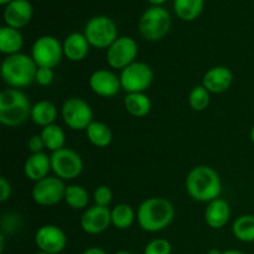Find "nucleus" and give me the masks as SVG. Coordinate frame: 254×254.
<instances>
[{
    "mask_svg": "<svg viewBox=\"0 0 254 254\" xmlns=\"http://www.w3.org/2000/svg\"><path fill=\"white\" fill-rule=\"evenodd\" d=\"M186 191L191 198L198 202H211L220 197L222 181L215 169L207 165H198L191 169L186 176Z\"/></svg>",
    "mask_w": 254,
    "mask_h": 254,
    "instance_id": "obj_1",
    "label": "nucleus"
},
{
    "mask_svg": "<svg viewBox=\"0 0 254 254\" xmlns=\"http://www.w3.org/2000/svg\"><path fill=\"white\" fill-rule=\"evenodd\" d=\"M175 217V207L164 197H150L140 203L136 211L139 227L149 233H156L165 230Z\"/></svg>",
    "mask_w": 254,
    "mask_h": 254,
    "instance_id": "obj_2",
    "label": "nucleus"
},
{
    "mask_svg": "<svg viewBox=\"0 0 254 254\" xmlns=\"http://www.w3.org/2000/svg\"><path fill=\"white\" fill-rule=\"evenodd\" d=\"M31 103L22 91L6 88L0 93V123L15 128L24 124L31 116Z\"/></svg>",
    "mask_w": 254,
    "mask_h": 254,
    "instance_id": "obj_3",
    "label": "nucleus"
},
{
    "mask_svg": "<svg viewBox=\"0 0 254 254\" xmlns=\"http://www.w3.org/2000/svg\"><path fill=\"white\" fill-rule=\"evenodd\" d=\"M37 66L31 56L16 54L6 56L1 64V77L10 88H24L35 82Z\"/></svg>",
    "mask_w": 254,
    "mask_h": 254,
    "instance_id": "obj_4",
    "label": "nucleus"
},
{
    "mask_svg": "<svg viewBox=\"0 0 254 254\" xmlns=\"http://www.w3.org/2000/svg\"><path fill=\"white\" fill-rule=\"evenodd\" d=\"M138 26L144 39L148 41H159L170 31L171 16L164 7L151 6L143 12Z\"/></svg>",
    "mask_w": 254,
    "mask_h": 254,
    "instance_id": "obj_5",
    "label": "nucleus"
},
{
    "mask_svg": "<svg viewBox=\"0 0 254 254\" xmlns=\"http://www.w3.org/2000/svg\"><path fill=\"white\" fill-rule=\"evenodd\" d=\"M83 34L94 49H108L118 39L116 22L111 17L102 15L88 20Z\"/></svg>",
    "mask_w": 254,
    "mask_h": 254,
    "instance_id": "obj_6",
    "label": "nucleus"
},
{
    "mask_svg": "<svg viewBox=\"0 0 254 254\" xmlns=\"http://www.w3.org/2000/svg\"><path fill=\"white\" fill-rule=\"evenodd\" d=\"M119 78L127 93H145L154 81V72L145 62L135 61L122 69Z\"/></svg>",
    "mask_w": 254,
    "mask_h": 254,
    "instance_id": "obj_7",
    "label": "nucleus"
},
{
    "mask_svg": "<svg viewBox=\"0 0 254 254\" xmlns=\"http://www.w3.org/2000/svg\"><path fill=\"white\" fill-rule=\"evenodd\" d=\"M64 124L72 130H84L93 122V111L84 99L72 97L64 101L61 108Z\"/></svg>",
    "mask_w": 254,
    "mask_h": 254,
    "instance_id": "obj_8",
    "label": "nucleus"
},
{
    "mask_svg": "<svg viewBox=\"0 0 254 254\" xmlns=\"http://www.w3.org/2000/svg\"><path fill=\"white\" fill-rule=\"evenodd\" d=\"M51 169L61 180H73L83 171V160L77 151L62 148L51 154Z\"/></svg>",
    "mask_w": 254,
    "mask_h": 254,
    "instance_id": "obj_9",
    "label": "nucleus"
},
{
    "mask_svg": "<svg viewBox=\"0 0 254 254\" xmlns=\"http://www.w3.org/2000/svg\"><path fill=\"white\" fill-rule=\"evenodd\" d=\"M64 56L62 44L54 36L45 35L34 42L31 49V57L37 67L54 68L61 62Z\"/></svg>",
    "mask_w": 254,
    "mask_h": 254,
    "instance_id": "obj_10",
    "label": "nucleus"
},
{
    "mask_svg": "<svg viewBox=\"0 0 254 254\" xmlns=\"http://www.w3.org/2000/svg\"><path fill=\"white\" fill-rule=\"evenodd\" d=\"M138 44L133 37L119 36L111 46L107 49V64L114 69H124L136 61L138 56Z\"/></svg>",
    "mask_w": 254,
    "mask_h": 254,
    "instance_id": "obj_11",
    "label": "nucleus"
},
{
    "mask_svg": "<svg viewBox=\"0 0 254 254\" xmlns=\"http://www.w3.org/2000/svg\"><path fill=\"white\" fill-rule=\"evenodd\" d=\"M66 188L64 180L57 176H47L35 183L31 190L32 200L40 206L50 207L61 202L64 198Z\"/></svg>",
    "mask_w": 254,
    "mask_h": 254,
    "instance_id": "obj_12",
    "label": "nucleus"
},
{
    "mask_svg": "<svg viewBox=\"0 0 254 254\" xmlns=\"http://www.w3.org/2000/svg\"><path fill=\"white\" fill-rule=\"evenodd\" d=\"M35 245L40 252L59 254L66 248V233L55 225H44L35 233Z\"/></svg>",
    "mask_w": 254,
    "mask_h": 254,
    "instance_id": "obj_13",
    "label": "nucleus"
},
{
    "mask_svg": "<svg viewBox=\"0 0 254 254\" xmlns=\"http://www.w3.org/2000/svg\"><path fill=\"white\" fill-rule=\"evenodd\" d=\"M79 223L87 235H101L112 225V212L108 207L91 206L83 212Z\"/></svg>",
    "mask_w": 254,
    "mask_h": 254,
    "instance_id": "obj_14",
    "label": "nucleus"
},
{
    "mask_svg": "<svg viewBox=\"0 0 254 254\" xmlns=\"http://www.w3.org/2000/svg\"><path fill=\"white\" fill-rule=\"evenodd\" d=\"M89 88L97 96L111 98L122 89L121 78L109 69H97L89 77Z\"/></svg>",
    "mask_w": 254,
    "mask_h": 254,
    "instance_id": "obj_15",
    "label": "nucleus"
},
{
    "mask_svg": "<svg viewBox=\"0 0 254 254\" xmlns=\"http://www.w3.org/2000/svg\"><path fill=\"white\" fill-rule=\"evenodd\" d=\"M233 83V73L228 67L216 66L208 69L202 79V86L210 93L221 94L227 92Z\"/></svg>",
    "mask_w": 254,
    "mask_h": 254,
    "instance_id": "obj_16",
    "label": "nucleus"
},
{
    "mask_svg": "<svg viewBox=\"0 0 254 254\" xmlns=\"http://www.w3.org/2000/svg\"><path fill=\"white\" fill-rule=\"evenodd\" d=\"M32 17V6L27 0H12L4 10V20L6 26L14 29H22Z\"/></svg>",
    "mask_w": 254,
    "mask_h": 254,
    "instance_id": "obj_17",
    "label": "nucleus"
},
{
    "mask_svg": "<svg viewBox=\"0 0 254 254\" xmlns=\"http://www.w3.org/2000/svg\"><path fill=\"white\" fill-rule=\"evenodd\" d=\"M50 171H52L51 156L47 155L46 153L31 154L24 164L25 176L34 183L50 176Z\"/></svg>",
    "mask_w": 254,
    "mask_h": 254,
    "instance_id": "obj_18",
    "label": "nucleus"
},
{
    "mask_svg": "<svg viewBox=\"0 0 254 254\" xmlns=\"http://www.w3.org/2000/svg\"><path fill=\"white\" fill-rule=\"evenodd\" d=\"M231 217L230 205L226 200L218 197L207 203L205 210V221L213 230L225 227Z\"/></svg>",
    "mask_w": 254,
    "mask_h": 254,
    "instance_id": "obj_19",
    "label": "nucleus"
},
{
    "mask_svg": "<svg viewBox=\"0 0 254 254\" xmlns=\"http://www.w3.org/2000/svg\"><path fill=\"white\" fill-rule=\"evenodd\" d=\"M62 47H64V56H66V59L72 62H79L87 57L91 45L84 34L72 32L62 42Z\"/></svg>",
    "mask_w": 254,
    "mask_h": 254,
    "instance_id": "obj_20",
    "label": "nucleus"
},
{
    "mask_svg": "<svg viewBox=\"0 0 254 254\" xmlns=\"http://www.w3.org/2000/svg\"><path fill=\"white\" fill-rule=\"evenodd\" d=\"M24 46V37L17 29L2 26L0 29V51L6 56L20 54Z\"/></svg>",
    "mask_w": 254,
    "mask_h": 254,
    "instance_id": "obj_21",
    "label": "nucleus"
},
{
    "mask_svg": "<svg viewBox=\"0 0 254 254\" xmlns=\"http://www.w3.org/2000/svg\"><path fill=\"white\" fill-rule=\"evenodd\" d=\"M56 118L57 108L52 102L40 101L36 102V103L32 106L30 119H31L36 126L45 128V127L54 124Z\"/></svg>",
    "mask_w": 254,
    "mask_h": 254,
    "instance_id": "obj_22",
    "label": "nucleus"
},
{
    "mask_svg": "<svg viewBox=\"0 0 254 254\" xmlns=\"http://www.w3.org/2000/svg\"><path fill=\"white\" fill-rule=\"evenodd\" d=\"M124 108L131 117L143 118L150 113L151 101L145 93H127Z\"/></svg>",
    "mask_w": 254,
    "mask_h": 254,
    "instance_id": "obj_23",
    "label": "nucleus"
},
{
    "mask_svg": "<svg viewBox=\"0 0 254 254\" xmlns=\"http://www.w3.org/2000/svg\"><path fill=\"white\" fill-rule=\"evenodd\" d=\"M87 138L92 145L97 148H107L113 140L111 128L106 123L93 121L86 129Z\"/></svg>",
    "mask_w": 254,
    "mask_h": 254,
    "instance_id": "obj_24",
    "label": "nucleus"
},
{
    "mask_svg": "<svg viewBox=\"0 0 254 254\" xmlns=\"http://www.w3.org/2000/svg\"><path fill=\"white\" fill-rule=\"evenodd\" d=\"M42 140H44L45 148L50 150L51 153L60 150V149L64 148V143H66V134H64V129L57 124H51L45 128L41 129Z\"/></svg>",
    "mask_w": 254,
    "mask_h": 254,
    "instance_id": "obj_25",
    "label": "nucleus"
},
{
    "mask_svg": "<svg viewBox=\"0 0 254 254\" xmlns=\"http://www.w3.org/2000/svg\"><path fill=\"white\" fill-rule=\"evenodd\" d=\"M203 4V0H174V10L181 20L192 21L201 15Z\"/></svg>",
    "mask_w": 254,
    "mask_h": 254,
    "instance_id": "obj_26",
    "label": "nucleus"
},
{
    "mask_svg": "<svg viewBox=\"0 0 254 254\" xmlns=\"http://www.w3.org/2000/svg\"><path fill=\"white\" fill-rule=\"evenodd\" d=\"M112 212V225L118 230H128L136 220V213L128 203H119L114 206Z\"/></svg>",
    "mask_w": 254,
    "mask_h": 254,
    "instance_id": "obj_27",
    "label": "nucleus"
},
{
    "mask_svg": "<svg viewBox=\"0 0 254 254\" xmlns=\"http://www.w3.org/2000/svg\"><path fill=\"white\" fill-rule=\"evenodd\" d=\"M232 233L238 241L254 242V215H242L233 222Z\"/></svg>",
    "mask_w": 254,
    "mask_h": 254,
    "instance_id": "obj_28",
    "label": "nucleus"
},
{
    "mask_svg": "<svg viewBox=\"0 0 254 254\" xmlns=\"http://www.w3.org/2000/svg\"><path fill=\"white\" fill-rule=\"evenodd\" d=\"M64 202L73 210H83L89 203L88 191L79 185H69L64 192Z\"/></svg>",
    "mask_w": 254,
    "mask_h": 254,
    "instance_id": "obj_29",
    "label": "nucleus"
},
{
    "mask_svg": "<svg viewBox=\"0 0 254 254\" xmlns=\"http://www.w3.org/2000/svg\"><path fill=\"white\" fill-rule=\"evenodd\" d=\"M211 102V93L202 86H195L189 94V104L195 112H202L208 108Z\"/></svg>",
    "mask_w": 254,
    "mask_h": 254,
    "instance_id": "obj_30",
    "label": "nucleus"
},
{
    "mask_svg": "<svg viewBox=\"0 0 254 254\" xmlns=\"http://www.w3.org/2000/svg\"><path fill=\"white\" fill-rule=\"evenodd\" d=\"M171 251H173V247L168 240L155 238L145 246L144 254H171Z\"/></svg>",
    "mask_w": 254,
    "mask_h": 254,
    "instance_id": "obj_31",
    "label": "nucleus"
},
{
    "mask_svg": "<svg viewBox=\"0 0 254 254\" xmlns=\"http://www.w3.org/2000/svg\"><path fill=\"white\" fill-rule=\"evenodd\" d=\"M93 200L96 205L108 207L112 203V200H113V192L107 185H101L94 190Z\"/></svg>",
    "mask_w": 254,
    "mask_h": 254,
    "instance_id": "obj_32",
    "label": "nucleus"
},
{
    "mask_svg": "<svg viewBox=\"0 0 254 254\" xmlns=\"http://www.w3.org/2000/svg\"><path fill=\"white\" fill-rule=\"evenodd\" d=\"M55 79L54 69L49 67H37L36 76H35V82L42 87H47L52 84Z\"/></svg>",
    "mask_w": 254,
    "mask_h": 254,
    "instance_id": "obj_33",
    "label": "nucleus"
},
{
    "mask_svg": "<svg viewBox=\"0 0 254 254\" xmlns=\"http://www.w3.org/2000/svg\"><path fill=\"white\" fill-rule=\"evenodd\" d=\"M27 149L31 154H39V153H44L45 144L44 140H42L41 135H32L31 138L27 140Z\"/></svg>",
    "mask_w": 254,
    "mask_h": 254,
    "instance_id": "obj_34",
    "label": "nucleus"
},
{
    "mask_svg": "<svg viewBox=\"0 0 254 254\" xmlns=\"http://www.w3.org/2000/svg\"><path fill=\"white\" fill-rule=\"evenodd\" d=\"M10 196H11V185L5 176H1L0 178V201L5 202L9 200Z\"/></svg>",
    "mask_w": 254,
    "mask_h": 254,
    "instance_id": "obj_35",
    "label": "nucleus"
},
{
    "mask_svg": "<svg viewBox=\"0 0 254 254\" xmlns=\"http://www.w3.org/2000/svg\"><path fill=\"white\" fill-rule=\"evenodd\" d=\"M82 254H107L106 251L102 250L99 247H91V248H87Z\"/></svg>",
    "mask_w": 254,
    "mask_h": 254,
    "instance_id": "obj_36",
    "label": "nucleus"
},
{
    "mask_svg": "<svg viewBox=\"0 0 254 254\" xmlns=\"http://www.w3.org/2000/svg\"><path fill=\"white\" fill-rule=\"evenodd\" d=\"M148 1L150 2L153 6H160V5L163 4V2H165L166 0H148Z\"/></svg>",
    "mask_w": 254,
    "mask_h": 254,
    "instance_id": "obj_37",
    "label": "nucleus"
},
{
    "mask_svg": "<svg viewBox=\"0 0 254 254\" xmlns=\"http://www.w3.org/2000/svg\"><path fill=\"white\" fill-rule=\"evenodd\" d=\"M222 254H245V253L237 250H228V251H225Z\"/></svg>",
    "mask_w": 254,
    "mask_h": 254,
    "instance_id": "obj_38",
    "label": "nucleus"
},
{
    "mask_svg": "<svg viewBox=\"0 0 254 254\" xmlns=\"http://www.w3.org/2000/svg\"><path fill=\"white\" fill-rule=\"evenodd\" d=\"M4 246H5L4 236L0 235V252H2V251H4Z\"/></svg>",
    "mask_w": 254,
    "mask_h": 254,
    "instance_id": "obj_39",
    "label": "nucleus"
},
{
    "mask_svg": "<svg viewBox=\"0 0 254 254\" xmlns=\"http://www.w3.org/2000/svg\"><path fill=\"white\" fill-rule=\"evenodd\" d=\"M223 252H221L220 250H217V248H211L210 251H208L207 254H222Z\"/></svg>",
    "mask_w": 254,
    "mask_h": 254,
    "instance_id": "obj_40",
    "label": "nucleus"
},
{
    "mask_svg": "<svg viewBox=\"0 0 254 254\" xmlns=\"http://www.w3.org/2000/svg\"><path fill=\"white\" fill-rule=\"evenodd\" d=\"M251 140H252V143L254 144V126L252 127V129H251Z\"/></svg>",
    "mask_w": 254,
    "mask_h": 254,
    "instance_id": "obj_41",
    "label": "nucleus"
},
{
    "mask_svg": "<svg viewBox=\"0 0 254 254\" xmlns=\"http://www.w3.org/2000/svg\"><path fill=\"white\" fill-rule=\"evenodd\" d=\"M12 0H0V4H2V5H7L9 4V2H11Z\"/></svg>",
    "mask_w": 254,
    "mask_h": 254,
    "instance_id": "obj_42",
    "label": "nucleus"
},
{
    "mask_svg": "<svg viewBox=\"0 0 254 254\" xmlns=\"http://www.w3.org/2000/svg\"><path fill=\"white\" fill-rule=\"evenodd\" d=\"M116 254H131L129 251H118Z\"/></svg>",
    "mask_w": 254,
    "mask_h": 254,
    "instance_id": "obj_43",
    "label": "nucleus"
},
{
    "mask_svg": "<svg viewBox=\"0 0 254 254\" xmlns=\"http://www.w3.org/2000/svg\"><path fill=\"white\" fill-rule=\"evenodd\" d=\"M35 254H47V253H44V252H37V253H35Z\"/></svg>",
    "mask_w": 254,
    "mask_h": 254,
    "instance_id": "obj_44",
    "label": "nucleus"
}]
</instances>
